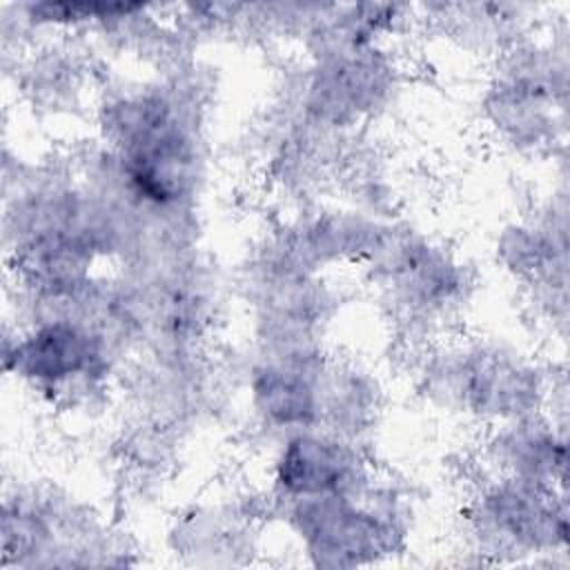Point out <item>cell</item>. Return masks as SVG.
<instances>
[{
	"label": "cell",
	"mask_w": 570,
	"mask_h": 570,
	"mask_svg": "<svg viewBox=\"0 0 570 570\" xmlns=\"http://www.w3.org/2000/svg\"><path fill=\"white\" fill-rule=\"evenodd\" d=\"M4 367L33 385L62 392L73 383H94L105 372V354L96 334L71 318H53L4 347Z\"/></svg>",
	"instance_id": "1"
},
{
	"label": "cell",
	"mask_w": 570,
	"mask_h": 570,
	"mask_svg": "<svg viewBox=\"0 0 570 570\" xmlns=\"http://www.w3.org/2000/svg\"><path fill=\"white\" fill-rule=\"evenodd\" d=\"M274 479L287 497L312 499L352 492L363 481V468L347 443L301 432L283 443Z\"/></svg>",
	"instance_id": "2"
}]
</instances>
